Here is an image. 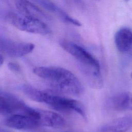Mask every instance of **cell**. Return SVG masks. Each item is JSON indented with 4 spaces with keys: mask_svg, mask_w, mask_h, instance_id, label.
Returning <instances> with one entry per match:
<instances>
[{
    "mask_svg": "<svg viewBox=\"0 0 132 132\" xmlns=\"http://www.w3.org/2000/svg\"><path fill=\"white\" fill-rule=\"evenodd\" d=\"M46 10L56 14L60 19L67 24L76 26H80L81 23L77 20L72 18L65 11L61 9L51 0H33Z\"/></svg>",
    "mask_w": 132,
    "mask_h": 132,
    "instance_id": "cell-10",
    "label": "cell"
},
{
    "mask_svg": "<svg viewBox=\"0 0 132 132\" xmlns=\"http://www.w3.org/2000/svg\"><path fill=\"white\" fill-rule=\"evenodd\" d=\"M8 67L9 70L14 72H20L21 71V67L20 65L15 62H9L8 63Z\"/></svg>",
    "mask_w": 132,
    "mask_h": 132,
    "instance_id": "cell-16",
    "label": "cell"
},
{
    "mask_svg": "<svg viewBox=\"0 0 132 132\" xmlns=\"http://www.w3.org/2000/svg\"><path fill=\"white\" fill-rule=\"evenodd\" d=\"M7 21L18 29L35 34L46 35L51 30L45 23L39 19L15 13L8 12L6 15Z\"/></svg>",
    "mask_w": 132,
    "mask_h": 132,
    "instance_id": "cell-3",
    "label": "cell"
},
{
    "mask_svg": "<svg viewBox=\"0 0 132 132\" xmlns=\"http://www.w3.org/2000/svg\"><path fill=\"white\" fill-rule=\"evenodd\" d=\"M130 110H132V97L130 101Z\"/></svg>",
    "mask_w": 132,
    "mask_h": 132,
    "instance_id": "cell-19",
    "label": "cell"
},
{
    "mask_svg": "<svg viewBox=\"0 0 132 132\" xmlns=\"http://www.w3.org/2000/svg\"><path fill=\"white\" fill-rule=\"evenodd\" d=\"M35 45L31 43L17 42L0 38V49L7 55L13 57H20L31 53Z\"/></svg>",
    "mask_w": 132,
    "mask_h": 132,
    "instance_id": "cell-5",
    "label": "cell"
},
{
    "mask_svg": "<svg viewBox=\"0 0 132 132\" xmlns=\"http://www.w3.org/2000/svg\"><path fill=\"white\" fill-rule=\"evenodd\" d=\"M33 72L36 75L48 81L59 92L79 95L84 91V87L79 79L73 73L65 68L55 66L39 67L35 68Z\"/></svg>",
    "mask_w": 132,
    "mask_h": 132,
    "instance_id": "cell-2",
    "label": "cell"
},
{
    "mask_svg": "<svg viewBox=\"0 0 132 132\" xmlns=\"http://www.w3.org/2000/svg\"><path fill=\"white\" fill-rule=\"evenodd\" d=\"M68 5L80 9H85L86 4L84 0H64Z\"/></svg>",
    "mask_w": 132,
    "mask_h": 132,
    "instance_id": "cell-15",
    "label": "cell"
},
{
    "mask_svg": "<svg viewBox=\"0 0 132 132\" xmlns=\"http://www.w3.org/2000/svg\"><path fill=\"white\" fill-rule=\"evenodd\" d=\"M126 1H129V0H126Z\"/></svg>",
    "mask_w": 132,
    "mask_h": 132,
    "instance_id": "cell-21",
    "label": "cell"
},
{
    "mask_svg": "<svg viewBox=\"0 0 132 132\" xmlns=\"http://www.w3.org/2000/svg\"><path fill=\"white\" fill-rule=\"evenodd\" d=\"M3 62H4V58H3V56L1 54H0V67H1V65L3 64Z\"/></svg>",
    "mask_w": 132,
    "mask_h": 132,
    "instance_id": "cell-17",
    "label": "cell"
},
{
    "mask_svg": "<svg viewBox=\"0 0 132 132\" xmlns=\"http://www.w3.org/2000/svg\"><path fill=\"white\" fill-rule=\"evenodd\" d=\"M36 120L39 126L60 128L65 125V121L60 114L49 110L36 109Z\"/></svg>",
    "mask_w": 132,
    "mask_h": 132,
    "instance_id": "cell-6",
    "label": "cell"
},
{
    "mask_svg": "<svg viewBox=\"0 0 132 132\" xmlns=\"http://www.w3.org/2000/svg\"><path fill=\"white\" fill-rule=\"evenodd\" d=\"M130 77H131V78H132V72H131V74H130Z\"/></svg>",
    "mask_w": 132,
    "mask_h": 132,
    "instance_id": "cell-20",
    "label": "cell"
},
{
    "mask_svg": "<svg viewBox=\"0 0 132 132\" xmlns=\"http://www.w3.org/2000/svg\"><path fill=\"white\" fill-rule=\"evenodd\" d=\"M131 97L132 93L130 92H119L107 98L106 105L110 109L115 111H121L130 110Z\"/></svg>",
    "mask_w": 132,
    "mask_h": 132,
    "instance_id": "cell-9",
    "label": "cell"
},
{
    "mask_svg": "<svg viewBox=\"0 0 132 132\" xmlns=\"http://www.w3.org/2000/svg\"><path fill=\"white\" fill-rule=\"evenodd\" d=\"M25 105L18 98L10 95H0V113L8 114L18 113Z\"/></svg>",
    "mask_w": 132,
    "mask_h": 132,
    "instance_id": "cell-12",
    "label": "cell"
},
{
    "mask_svg": "<svg viewBox=\"0 0 132 132\" xmlns=\"http://www.w3.org/2000/svg\"><path fill=\"white\" fill-rule=\"evenodd\" d=\"M43 103L58 111L75 112L83 118H86V110L83 105L73 98L46 92Z\"/></svg>",
    "mask_w": 132,
    "mask_h": 132,
    "instance_id": "cell-4",
    "label": "cell"
},
{
    "mask_svg": "<svg viewBox=\"0 0 132 132\" xmlns=\"http://www.w3.org/2000/svg\"><path fill=\"white\" fill-rule=\"evenodd\" d=\"M24 93L33 101L43 103L46 92L39 90L30 85H25L22 88Z\"/></svg>",
    "mask_w": 132,
    "mask_h": 132,
    "instance_id": "cell-14",
    "label": "cell"
},
{
    "mask_svg": "<svg viewBox=\"0 0 132 132\" xmlns=\"http://www.w3.org/2000/svg\"><path fill=\"white\" fill-rule=\"evenodd\" d=\"M114 42L117 48L120 52L128 51L132 47V30L128 27L119 29L114 35Z\"/></svg>",
    "mask_w": 132,
    "mask_h": 132,
    "instance_id": "cell-13",
    "label": "cell"
},
{
    "mask_svg": "<svg viewBox=\"0 0 132 132\" xmlns=\"http://www.w3.org/2000/svg\"><path fill=\"white\" fill-rule=\"evenodd\" d=\"M96 1H97V0H96Z\"/></svg>",
    "mask_w": 132,
    "mask_h": 132,
    "instance_id": "cell-22",
    "label": "cell"
},
{
    "mask_svg": "<svg viewBox=\"0 0 132 132\" xmlns=\"http://www.w3.org/2000/svg\"><path fill=\"white\" fill-rule=\"evenodd\" d=\"M132 127V116L117 118L99 128L97 132H126Z\"/></svg>",
    "mask_w": 132,
    "mask_h": 132,
    "instance_id": "cell-11",
    "label": "cell"
},
{
    "mask_svg": "<svg viewBox=\"0 0 132 132\" xmlns=\"http://www.w3.org/2000/svg\"><path fill=\"white\" fill-rule=\"evenodd\" d=\"M0 132H11V131L0 127Z\"/></svg>",
    "mask_w": 132,
    "mask_h": 132,
    "instance_id": "cell-18",
    "label": "cell"
},
{
    "mask_svg": "<svg viewBox=\"0 0 132 132\" xmlns=\"http://www.w3.org/2000/svg\"><path fill=\"white\" fill-rule=\"evenodd\" d=\"M6 124L10 128L19 130H32L39 126L34 119L20 113L14 114L8 118Z\"/></svg>",
    "mask_w": 132,
    "mask_h": 132,
    "instance_id": "cell-8",
    "label": "cell"
},
{
    "mask_svg": "<svg viewBox=\"0 0 132 132\" xmlns=\"http://www.w3.org/2000/svg\"><path fill=\"white\" fill-rule=\"evenodd\" d=\"M12 3L19 14L38 19L43 21L49 19L48 15L28 0H12Z\"/></svg>",
    "mask_w": 132,
    "mask_h": 132,
    "instance_id": "cell-7",
    "label": "cell"
},
{
    "mask_svg": "<svg viewBox=\"0 0 132 132\" xmlns=\"http://www.w3.org/2000/svg\"><path fill=\"white\" fill-rule=\"evenodd\" d=\"M60 45L77 60L82 73L91 87L101 89L104 82L98 60L87 50L73 42L63 40L60 42Z\"/></svg>",
    "mask_w": 132,
    "mask_h": 132,
    "instance_id": "cell-1",
    "label": "cell"
}]
</instances>
